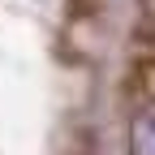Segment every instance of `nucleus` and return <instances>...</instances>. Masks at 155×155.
<instances>
[{
	"label": "nucleus",
	"instance_id": "nucleus-1",
	"mask_svg": "<svg viewBox=\"0 0 155 155\" xmlns=\"http://www.w3.org/2000/svg\"><path fill=\"white\" fill-rule=\"evenodd\" d=\"M129 155H155V104L134 108V116H129Z\"/></svg>",
	"mask_w": 155,
	"mask_h": 155
}]
</instances>
